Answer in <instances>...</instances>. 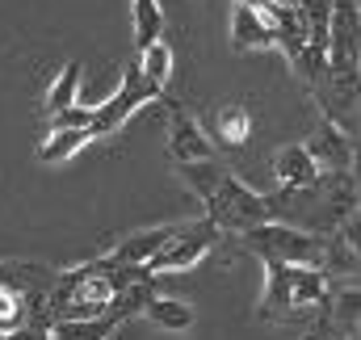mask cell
I'll return each mask as SVG.
<instances>
[{
  "mask_svg": "<svg viewBox=\"0 0 361 340\" xmlns=\"http://www.w3.org/2000/svg\"><path fill=\"white\" fill-rule=\"evenodd\" d=\"M328 273L307 269V265H265V286H261V320L273 324H294L311 311H324L328 303Z\"/></svg>",
  "mask_w": 361,
  "mask_h": 340,
  "instance_id": "cell-1",
  "label": "cell"
},
{
  "mask_svg": "<svg viewBox=\"0 0 361 340\" xmlns=\"http://www.w3.org/2000/svg\"><path fill=\"white\" fill-rule=\"evenodd\" d=\"M118 281H114V260H89L76 265L68 273L55 277L47 303H51V320H80V315H105L109 298H114Z\"/></svg>",
  "mask_w": 361,
  "mask_h": 340,
  "instance_id": "cell-2",
  "label": "cell"
},
{
  "mask_svg": "<svg viewBox=\"0 0 361 340\" xmlns=\"http://www.w3.org/2000/svg\"><path fill=\"white\" fill-rule=\"evenodd\" d=\"M244 248L252 256H261V265H307V269H324V236L307 231V227H294V223H257L244 231Z\"/></svg>",
  "mask_w": 361,
  "mask_h": 340,
  "instance_id": "cell-3",
  "label": "cell"
},
{
  "mask_svg": "<svg viewBox=\"0 0 361 340\" xmlns=\"http://www.w3.org/2000/svg\"><path fill=\"white\" fill-rule=\"evenodd\" d=\"M206 219L219 231H227V236H244L248 227L269 223L273 210H269V198L265 193H257L252 185H244L235 172H223V181L206 198Z\"/></svg>",
  "mask_w": 361,
  "mask_h": 340,
  "instance_id": "cell-4",
  "label": "cell"
},
{
  "mask_svg": "<svg viewBox=\"0 0 361 340\" xmlns=\"http://www.w3.org/2000/svg\"><path fill=\"white\" fill-rule=\"evenodd\" d=\"M152 101H164V92L147 85V80L139 76V68H126V76L118 80V88H114L105 101H97V105L89 109L92 139L114 135L118 126H126V118H135V114H139L143 105H152Z\"/></svg>",
  "mask_w": 361,
  "mask_h": 340,
  "instance_id": "cell-5",
  "label": "cell"
},
{
  "mask_svg": "<svg viewBox=\"0 0 361 340\" xmlns=\"http://www.w3.org/2000/svg\"><path fill=\"white\" fill-rule=\"evenodd\" d=\"M219 227L210 219H193V223H177V231L169 236V244L147 260V269L160 277V273H185V269H197L206 256L214 253L219 244Z\"/></svg>",
  "mask_w": 361,
  "mask_h": 340,
  "instance_id": "cell-6",
  "label": "cell"
},
{
  "mask_svg": "<svg viewBox=\"0 0 361 340\" xmlns=\"http://www.w3.org/2000/svg\"><path fill=\"white\" fill-rule=\"evenodd\" d=\"M311 198H315V214H311L307 231H315V236H332L361 206L353 172H319V181L311 185Z\"/></svg>",
  "mask_w": 361,
  "mask_h": 340,
  "instance_id": "cell-7",
  "label": "cell"
},
{
  "mask_svg": "<svg viewBox=\"0 0 361 340\" xmlns=\"http://www.w3.org/2000/svg\"><path fill=\"white\" fill-rule=\"evenodd\" d=\"M307 152L319 164V172H353V160H357V147H353L349 130L336 126L332 118H319L315 122V130L307 139Z\"/></svg>",
  "mask_w": 361,
  "mask_h": 340,
  "instance_id": "cell-8",
  "label": "cell"
},
{
  "mask_svg": "<svg viewBox=\"0 0 361 340\" xmlns=\"http://www.w3.org/2000/svg\"><path fill=\"white\" fill-rule=\"evenodd\" d=\"M164 105L173 109V126H169V156H173V164L214 160V143L206 139V130L197 126V118L185 114L177 101H169V97H164Z\"/></svg>",
  "mask_w": 361,
  "mask_h": 340,
  "instance_id": "cell-9",
  "label": "cell"
},
{
  "mask_svg": "<svg viewBox=\"0 0 361 340\" xmlns=\"http://www.w3.org/2000/svg\"><path fill=\"white\" fill-rule=\"evenodd\" d=\"M269 169H273V181H277L281 189H307V185L319 181V164L311 160L307 143H281V147L273 152Z\"/></svg>",
  "mask_w": 361,
  "mask_h": 340,
  "instance_id": "cell-10",
  "label": "cell"
},
{
  "mask_svg": "<svg viewBox=\"0 0 361 340\" xmlns=\"http://www.w3.org/2000/svg\"><path fill=\"white\" fill-rule=\"evenodd\" d=\"M227 42H231L235 51H273L269 17H261L252 4L235 0V4H231V30H227Z\"/></svg>",
  "mask_w": 361,
  "mask_h": 340,
  "instance_id": "cell-11",
  "label": "cell"
},
{
  "mask_svg": "<svg viewBox=\"0 0 361 340\" xmlns=\"http://www.w3.org/2000/svg\"><path fill=\"white\" fill-rule=\"evenodd\" d=\"M177 231V223H164V227H143V231H130V236H122L105 260H114V265H147L152 256L160 253L164 244H169V236Z\"/></svg>",
  "mask_w": 361,
  "mask_h": 340,
  "instance_id": "cell-12",
  "label": "cell"
},
{
  "mask_svg": "<svg viewBox=\"0 0 361 340\" xmlns=\"http://www.w3.org/2000/svg\"><path fill=\"white\" fill-rule=\"evenodd\" d=\"M252 126H257V118H252V109H248L244 101L223 105V109L214 114V135H219V147H223V152H240V147H248Z\"/></svg>",
  "mask_w": 361,
  "mask_h": 340,
  "instance_id": "cell-13",
  "label": "cell"
},
{
  "mask_svg": "<svg viewBox=\"0 0 361 340\" xmlns=\"http://www.w3.org/2000/svg\"><path fill=\"white\" fill-rule=\"evenodd\" d=\"M152 294H156V273L135 277V281H126V286H118V290H114V298H109L105 315H109L114 324H130V320H139V315H143V307H147V298H152Z\"/></svg>",
  "mask_w": 361,
  "mask_h": 340,
  "instance_id": "cell-14",
  "label": "cell"
},
{
  "mask_svg": "<svg viewBox=\"0 0 361 340\" xmlns=\"http://www.w3.org/2000/svg\"><path fill=\"white\" fill-rule=\"evenodd\" d=\"M89 143H92L89 126H63V130H51V135L42 139V147H38V160H42V164H68V160H76Z\"/></svg>",
  "mask_w": 361,
  "mask_h": 340,
  "instance_id": "cell-15",
  "label": "cell"
},
{
  "mask_svg": "<svg viewBox=\"0 0 361 340\" xmlns=\"http://www.w3.org/2000/svg\"><path fill=\"white\" fill-rule=\"evenodd\" d=\"M143 320H152L156 328H164V332H189L193 328V307L189 303H180V298H169V294H152L147 298V307H143Z\"/></svg>",
  "mask_w": 361,
  "mask_h": 340,
  "instance_id": "cell-16",
  "label": "cell"
},
{
  "mask_svg": "<svg viewBox=\"0 0 361 340\" xmlns=\"http://www.w3.org/2000/svg\"><path fill=\"white\" fill-rule=\"evenodd\" d=\"M80 80H85V63H80V59H72V63H63V68H59V76L51 80L47 97H42L47 118H51V114H59V109H68V105H76V97H80Z\"/></svg>",
  "mask_w": 361,
  "mask_h": 340,
  "instance_id": "cell-17",
  "label": "cell"
},
{
  "mask_svg": "<svg viewBox=\"0 0 361 340\" xmlns=\"http://www.w3.org/2000/svg\"><path fill=\"white\" fill-rule=\"evenodd\" d=\"M114 320L109 315H80V320H51L47 336L51 340H105L114 336Z\"/></svg>",
  "mask_w": 361,
  "mask_h": 340,
  "instance_id": "cell-18",
  "label": "cell"
},
{
  "mask_svg": "<svg viewBox=\"0 0 361 340\" xmlns=\"http://www.w3.org/2000/svg\"><path fill=\"white\" fill-rule=\"evenodd\" d=\"M135 68H139V76H143L147 85L164 92L169 80H173V47H169L164 38H160V42H147V47L139 51V63H135Z\"/></svg>",
  "mask_w": 361,
  "mask_h": 340,
  "instance_id": "cell-19",
  "label": "cell"
},
{
  "mask_svg": "<svg viewBox=\"0 0 361 340\" xmlns=\"http://www.w3.org/2000/svg\"><path fill=\"white\" fill-rule=\"evenodd\" d=\"M130 21H135V47L139 51L147 42L164 38V8H160V0H130Z\"/></svg>",
  "mask_w": 361,
  "mask_h": 340,
  "instance_id": "cell-20",
  "label": "cell"
},
{
  "mask_svg": "<svg viewBox=\"0 0 361 340\" xmlns=\"http://www.w3.org/2000/svg\"><path fill=\"white\" fill-rule=\"evenodd\" d=\"M328 315L336 332H357L361 328V286H341L328 294Z\"/></svg>",
  "mask_w": 361,
  "mask_h": 340,
  "instance_id": "cell-21",
  "label": "cell"
},
{
  "mask_svg": "<svg viewBox=\"0 0 361 340\" xmlns=\"http://www.w3.org/2000/svg\"><path fill=\"white\" fill-rule=\"evenodd\" d=\"M294 8H298V17H302V30H307V42H311V47H324V51H328V25H332V0H298Z\"/></svg>",
  "mask_w": 361,
  "mask_h": 340,
  "instance_id": "cell-22",
  "label": "cell"
},
{
  "mask_svg": "<svg viewBox=\"0 0 361 340\" xmlns=\"http://www.w3.org/2000/svg\"><path fill=\"white\" fill-rule=\"evenodd\" d=\"M177 172H180V181H185L202 202H206V198L214 193V185L223 181V172H227V169H219L214 160H193V164H177Z\"/></svg>",
  "mask_w": 361,
  "mask_h": 340,
  "instance_id": "cell-23",
  "label": "cell"
},
{
  "mask_svg": "<svg viewBox=\"0 0 361 340\" xmlns=\"http://www.w3.org/2000/svg\"><path fill=\"white\" fill-rule=\"evenodd\" d=\"M277 4H286V8H294V4H298V0H277Z\"/></svg>",
  "mask_w": 361,
  "mask_h": 340,
  "instance_id": "cell-24",
  "label": "cell"
},
{
  "mask_svg": "<svg viewBox=\"0 0 361 340\" xmlns=\"http://www.w3.org/2000/svg\"><path fill=\"white\" fill-rule=\"evenodd\" d=\"M357 76H361V55H357Z\"/></svg>",
  "mask_w": 361,
  "mask_h": 340,
  "instance_id": "cell-25",
  "label": "cell"
},
{
  "mask_svg": "<svg viewBox=\"0 0 361 340\" xmlns=\"http://www.w3.org/2000/svg\"><path fill=\"white\" fill-rule=\"evenodd\" d=\"M357 126H361V109H357Z\"/></svg>",
  "mask_w": 361,
  "mask_h": 340,
  "instance_id": "cell-26",
  "label": "cell"
},
{
  "mask_svg": "<svg viewBox=\"0 0 361 340\" xmlns=\"http://www.w3.org/2000/svg\"><path fill=\"white\" fill-rule=\"evenodd\" d=\"M105 340H114V336H105Z\"/></svg>",
  "mask_w": 361,
  "mask_h": 340,
  "instance_id": "cell-27",
  "label": "cell"
}]
</instances>
